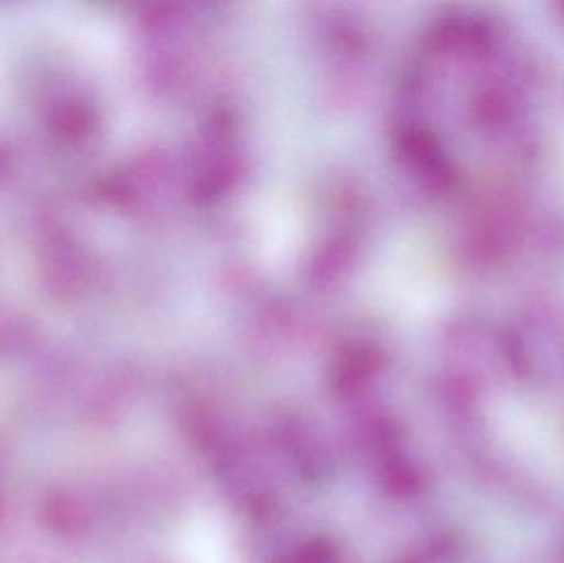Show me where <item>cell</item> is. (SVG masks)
Returning a JSON list of instances; mask_svg holds the SVG:
<instances>
[{"mask_svg": "<svg viewBox=\"0 0 564 563\" xmlns=\"http://www.w3.org/2000/svg\"><path fill=\"white\" fill-rule=\"evenodd\" d=\"M185 563H238L227 534L215 519L200 518L184 535Z\"/></svg>", "mask_w": 564, "mask_h": 563, "instance_id": "1", "label": "cell"}]
</instances>
